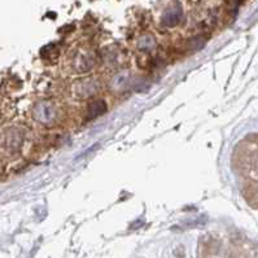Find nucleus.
Listing matches in <instances>:
<instances>
[{"instance_id":"f257e3e1","label":"nucleus","mask_w":258,"mask_h":258,"mask_svg":"<svg viewBox=\"0 0 258 258\" xmlns=\"http://www.w3.org/2000/svg\"><path fill=\"white\" fill-rule=\"evenodd\" d=\"M182 17V10L180 8H170L164 16V24L166 26H174L179 22Z\"/></svg>"},{"instance_id":"f03ea898","label":"nucleus","mask_w":258,"mask_h":258,"mask_svg":"<svg viewBox=\"0 0 258 258\" xmlns=\"http://www.w3.org/2000/svg\"><path fill=\"white\" fill-rule=\"evenodd\" d=\"M103 103L104 101H95V103H92L91 109H90V117L95 118L96 115L101 114L105 110V105Z\"/></svg>"}]
</instances>
